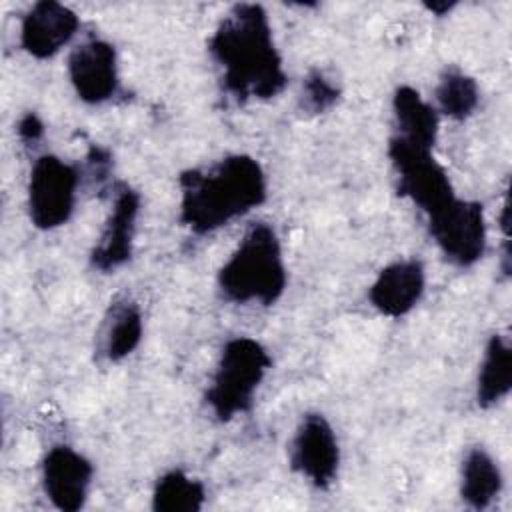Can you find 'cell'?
Instances as JSON below:
<instances>
[{
    "label": "cell",
    "mask_w": 512,
    "mask_h": 512,
    "mask_svg": "<svg viewBox=\"0 0 512 512\" xmlns=\"http://www.w3.org/2000/svg\"><path fill=\"white\" fill-rule=\"evenodd\" d=\"M512 388V348L494 334L486 346L484 360L478 372L476 400L482 408H490L508 396Z\"/></svg>",
    "instance_id": "cell-16"
},
{
    "label": "cell",
    "mask_w": 512,
    "mask_h": 512,
    "mask_svg": "<svg viewBox=\"0 0 512 512\" xmlns=\"http://www.w3.org/2000/svg\"><path fill=\"white\" fill-rule=\"evenodd\" d=\"M502 490V474L494 458L484 448H472L460 472V496L474 508L484 510Z\"/></svg>",
    "instance_id": "cell-15"
},
{
    "label": "cell",
    "mask_w": 512,
    "mask_h": 512,
    "mask_svg": "<svg viewBox=\"0 0 512 512\" xmlns=\"http://www.w3.org/2000/svg\"><path fill=\"white\" fill-rule=\"evenodd\" d=\"M18 134L24 142H38L44 134V124L34 112H28L18 122Z\"/></svg>",
    "instance_id": "cell-21"
},
{
    "label": "cell",
    "mask_w": 512,
    "mask_h": 512,
    "mask_svg": "<svg viewBox=\"0 0 512 512\" xmlns=\"http://www.w3.org/2000/svg\"><path fill=\"white\" fill-rule=\"evenodd\" d=\"M388 156L398 176V194L410 198L426 218L456 198L452 182L432 150L394 136L388 144Z\"/></svg>",
    "instance_id": "cell-5"
},
{
    "label": "cell",
    "mask_w": 512,
    "mask_h": 512,
    "mask_svg": "<svg viewBox=\"0 0 512 512\" xmlns=\"http://www.w3.org/2000/svg\"><path fill=\"white\" fill-rule=\"evenodd\" d=\"M78 172L58 156L36 158L28 180V214L36 228L54 230L74 212Z\"/></svg>",
    "instance_id": "cell-6"
},
{
    "label": "cell",
    "mask_w": 512,
    "mask_h": 512,
    "mask_svg": "<svg viewBox=\"0 0 512 512\" xmlns=\"http://www.w3.org/2000/svg\"><path fill=\"white\" fill-rule=\"evenodd\" d=\"M180 222L208 234L266 200V176L258 160L232 154L206 170L180 174Z\"/></svg>",
    "instance_id": "cell-2"
},
{
    "label": "cell",
    "mask_w": 512,
    "mask_h": 512,
    "mask_svg": "<svg viewBox=\"0 0 512 512\" xmlns=\"http://www.w3.org/2000/svg\"><path fill=\"white\" fill-rule=\"evenodd\" d=\"M222 294L238 304H274L286 288L282 246L272 226L252 224L218 272Z\"/></svg>",
    "instance_id": "cell-3"
},
{
    "label": "cell",
    "mask_w": 512,
    "mask_h": 512,
    "mask_svg": "<svg viewBox=\"0 0 512 512\" xmlns=\"http://www.w3.org/2000/svg\"><path fill=\"white\" fill-rule=\"evenodd\" d=\"M78 26L80 20L74 10L54 0H42L22 18L20 44L30 56L44 60L68 44Z\"/></svg>",
    "instance_id": "cell-12"
},
{
    "label": "cell",
    "mask_w": 512,
    "mask_h": 512,
    "mask_svg": "<svg viewBox=\"0 0 512 512\" xmlns=\"http://www.w3.org/2000/svg\"><path fill=\"white\" fill-rule=\"evenodd\" d=\"M340 96V90L320 72L314 70L306 76L304 86H302V106L312 112L320 114L330 110Z\"/></svg>",
    "instance_id": "cell-20"
},
{
    "label": "cell",
    "mask_w": 512,
    "mask_h": 512,
    "mask_svg": "<svg viewBox=\"0 0 512 512\" xmlns=\"http://www.w3.org/2000/svg\"><path fill=\"white\" fill-rule=\"evenodd\" d=\"M208 50L222 68L224 88L238 100H268L288 82L266 10L238 4L214 30Z\"/></svg>",
    "instance_id": "cell-1"
},
{
    "label": "cell",
    "mask_w": 512,
    "mask_h": 512,
    "mask_svg": "<svg viewBox=\"0 0 512 512\" xmlns=\"http://www.w3.org/2000/svg\"><path fill=\"white\" fill-rule=\"evenodd\" d=\"M206 490L200 480L186 476L182 470H170L158 478L152 492L156 512H196L204 506Z\"/></svg>",
    "instance_id": "cell-17"
},
{
    "label": "cell",
    "mask_w": 512,
    "mask_h": 512,
    "mask_svg": "<svg viewBox=\"0 0 512 512\" xmlns=\"http://www.w3.org/2000/svg\"><path fill=\"white\" fill-rule=\"evenodd\" d=\"M392 110L398 138L428 150L434 148L438 138V114L414 88L400 86L394 92Z\"/></svg>",
    "instance_id": "cell-14"
},
{
    "label": "cell",
    "mask_w": 512,
    "mask_h": 512,
    "mask_svg": "<svg viewBox=\"0 0 512 512\" xmlns=\"http://www.w3.org/2000/svg\"><path fill=\"white\" fill-rule=\"evenodd\" d=\"M428 228L442 254L456 266H472L486 248V220L482 204L458 196L428 216Z\"/></svg>",
    "instance_id": "cell-7"
},
{
    "label": "cell",
    "mask_w": 512,
    "mask_h": 512,
    "mask_svg": "<svg viewBox=\"0 0 512 512\" xmlns=\"http://www.w3.org/2000/svg\"><path fill=\"white\" fill-rule=\"evenodd\" d=\"M142 340V314L134 302H122L112 310L104 332V354L118 362L132 354Z\"/></svg>",
    "instance_id": "cell-18"
},
{
    "label": "cell",
    "mask_w": 512,
    "mask_h": 512,
    "mask_svg": "<svg viewBox=\"0 0 512 512\" xmlns=\"http://www.w3.org/2000/svg\"><path fill=\"white\" fill-rule=\"evenodd\" d=\"M270 364L266 348L254 338L238 336L228 340L206 392V402L214 416L228 422L236 414L248 412Z\"/></svg>",
    "instance_id": "cell-4"
},
{
    "label": "cell",
    "mask_w": 512,
    "mask_h": 512,
    "mask_svg": "<svg viewBox=\"0 0 512 512\" xmlns=\"http://www.w3.org/2000/svg\"><path fill=\"white\" fill-rule=\"evenodd\" d=\"M138 212L140 194L128 184H118L104 232L90 254V262L96 270L110 272L132 258Z\"/></svg>",
    "instance_id": "cell-11"
},
{
    "label": "cell",
    "mask_w": 512,
    "mask_h": 512,
    "mask_svg": "<svg viewBox=\"0 0 512 512\" xmlns=\"http://www.w3.org/2000/svg\"><path fill=\"white\" fill-rule=\"evenodd\" d=\"M290 464L316 488H328L338 472L340 448L336 434L322 414H306L294 434Z\"/></svg>",
    "instance_id": "cell-8"
},
{
    "label": "cell",
    "mask_w": 512,
    "mask_h": 512,
    "mask_svg": "<svg viewBox=\"0 0 512 512\" xmlns=\"http://www.w3.org/2000/svg\"><path fill=\"white\" fill-rule=\"evenodd\" d=\"M426 8H428L430 12H434V14L442 16V14H446V12H450V10L454 8V2H442V4H438V2H430V4H426Z\"/></svg>",
    "instance_id": "cell-22"
},
{
    "label": "cell",
    "mask_w": 512,
    "mask_h": 512,
    "mask_svg": "<svg viewBox=\"0 0 512 512\" xmlns=\"http://www.w3.org/2000/svg\"><path fill=\"white\" fill-rule=\"evenodd\" d=\"M426 284L424 266L418 260H398L380 270L370 286L372 306L390 318L408 314L422 298Z\"/></svg>",
    "instance_id": "cell-13"
},
{
    "label": "cell",
    "mask_w": 512,
    "mask_h": 512,
    "mask_svg": "<svg viewBox=\"0 0 512 512\" xmlns=\"http://www.w3.org/2000/svg\"><path fill=\"white\" fill-rule=\"evenodd\" d=\"M68 76L80 100L102 104L118 90V58L106 40H88L72 50L68 58Z\"/></svg>",
    "instance_id": "cell-9"
},
{
    "label": "cell",
    "mask_w": 512,
    "mask_h": 512,
    "mask_svg": "<svg viewBox=\"0 0 512 512\" xmlns=\"http://www.w3.org/2000/svg\"><path fill=\"white\" fill-rule=\"evenodd\" d=\"M436 100L442 114L454 120H464L478 106V84L472 76L460 70H446L438 82Z\"/></svg>",
    "instance_id": "cell-19"
},
{
    "label": "cell",
    "mask_w": 512,
    "mask_h": 512,
    "mask_svg": "<svg viewBox=\"0 0 512 512\" xmlns=\"http://www.w3.org/2000/svg\"><path fill=\"white\" fill-rule=\"evenodd\" d=\"M92 474L90 460L64 444L52 446L42 462L44 492L64 512H76L84 506Z\"/></svg>",
    "instance_id": "cell-10"
}]
</instances>
